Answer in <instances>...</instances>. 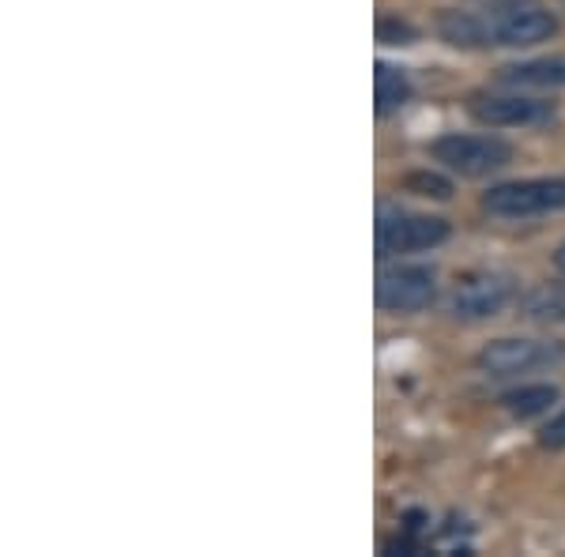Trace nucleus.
Listing matches in <instances>:
<instances>
[{
  "instance_id": "nucleus-1",
  "label": "nucleus",
  "mask_w": 565,
  "mask_h": 557,
  "mask_svg": "<svg viewBox=\"0 0 565 557\" xmlns=\"http://www.w3.org/2000/svg\"><path fill=\"white\" fill-rule=\"evenodd\" d=\"M479 15L487 23L490 45H505V50L540 45L558 34V20L543 0H490Z\"/></svg>"
},
{
  "instance_id": "nucleus-2",
  "label": "nucleus",
  "mask_w": 565,
  "mask_h": 557,
  "mask_svg": "<svg viewBox=\"0 0 565 557\" xmlns=\"http://www.w3.org/2000/svg\"><path fill=\"white\" fill-rule=\"evenodd\" d=\"M430 159L441 162L449 173H460V178H487V173L505 170L513 162V148L498 136L445 132L430 143Z\"/></svg>"
},
{
  "instance_id": "nucleus-3",
  "label": "nucleus",
  "mask_w": 565,
  "mask_h": 557,
  "mask_svg": "<svg viewBox=\"0 0 565 557\" xmlns=\"http://www.w3.org/2000/svg\"><path fill=\"white\" fill-rule=\"evenodd\" d=\"M565 207V178H524V181H501V185L482 193V212L494 218H535Z\"/></svg>"
},
{
  "instance_id": "nucleus-4",
  "label": "nucleus",
  "mask_w": 565,
  "mask_h": 557,
  "mask_svg": "<svg viewBox=\"0 0 565 557\" xmlns=\"http://www.w3.org/2000/svg\"><path fill=\"white\" fill-rule=\"evenodd\" d=\"M565 358L562 343H546V340H521V335H509V340H494L479 351L476 365L487 377L505 381V377H524L535 369H551Z\"/></svg>"
},
{
  "instance_id": "nucleus-5",
  "label": "nucleus",
  "mask_w": 565,
  "mask_h": 557,
  "mask_svg": "<svg viewBox=\"0 0 565 557\" xmlns=\"http://www.w3.org/2000/svg\"><path fill=\"white\" fill-rule=\"evenodd\" d=\"M452 226L437 215L418 212H381L377 218V253L381 257H404V253H426L449 242Z\"/></svg>"
},
{
  "instance_id": "nucleus-6",
  "label": "nucleus",
  "mask_w": 565,
  "mask_h": 557,
  "mask_svg": "<svg viewBox=\"0 0 565 557\" xmlns=\"http://www.w3.org/2000/svg\"><path fill=\"white\" fill-rule=\"evenodd\" d=\"M516 298V282L501 271H471L457 279L449 298V313L457 321H490Z\"/></svg>"
},
{
  "instance_id": "nucleus-7",
  "label": "nucleus",
  "mask_w": 565,
  "mask_h": 557,
  "mask_svg": "<svg viewBox=\"0 0 565 557\" xmlns=\"http://www.w3.org/2000/svg\"><path fill=\"white\" fill-rule=\"evenodd\" d=\"M468 109L487 129H540V125L554 121V106L546 98L532 95H490V90H479V95H471Z\"/></svg>"
},
{
  "instance_id": "nucleus-8",
  "label": "nucleus",
  "mask_w": 565,
  "mask_h": 557,
  "mask_svg": "<svg viewBox=\"0 0 565 557\" xmlns=\"http://www.w3.org/2000/svg\"><path fill=\"white\" fill-rule=\"evenodd\" d=\"M437 298V276L423 264H396L377 276V306L388 313H423Z\"/></svg>"
},
{
  "instance_id": "nucleus-9",
  "label": "nucleus",
  "mask_w": 565,
  "mask_h": 557,
  "mask_svg": "<svg viewBox=\"0 0 565 557\" xmlns=\"http://www.w3.org/2000/svg\"><path fill=\"white\" fill-rule=\"evenodd\" d=\"M498 79L513 87H565V57L516 61V65L501 68Z\"/></svg>"
},
{
  "instance_id": "nucleus-10",
  "label": "nucleus",
  "mask_w": 565,
  "mask_h": 557,
  "mask_svg": "<svg viewBox=\"0 0 565 557\" xmlns=\"http://www.w3.org/2000/svg\"><path fill=\"white\" fill-rule=\"evenodd\" d=\"M373 103H377L373 106L377 117H388L412 103V79H407V72L377 61V68H373Z\"/></svg>"
},
{
  "instance_id": "nucleus-11",
  "label": "nucleus",
  "mask_w": 565,
  "mask_h": 557,
  "mask_svg": "<svg viewBox=\"0 0 565 557\" xmlns=\"http://www.w3.org/2000/svg\"><path fill=\"white\" fill-rule=\"evenodd\" d=\"M521 317L535 324H562L565 321V282H540L521 298Z\"/></svg>"
},
{
  "instance_id": "nucleus-12",
  "label": "nucleus",
  "mask_w": 565,
  "mask_h": 557,
  "mask_svg": "<svg viewBox=\"0 0 565 557\" xmlns=\"http://www.w3.org/2000/svg\"><path fill=\"white\" fill-rule=\"evenodd\" d=\"M437 34L449 45H457V50H482V45H490L487 23H482L479 12H445L437 20Z\"/></svg>"
},
{
  "instance_id": "nucleus-13",
  "label": "nucleus",
  "mask_w": 565,
  "mask_h": 557,
  "mask_svg": "<svg viewBox=\"0 0 565 557\" xmlns=\"http://www.w3.org/2000/svg\"><path fill=\"white\" fill-rule=\"evenodd\" d=\"M551 404H558V388H554V385H521V388H513V392H505V396H501V407H505L513 418L546 415Z\"/></svg>"
},
{
  "instance_id": "nucleus-14",
  "label": "nucleus",
  "mask_w": 565,
  "mask_h": 557,
  "mask_svg": "<svg viewBox=\"0 0 565 557\" xmlns=\"http://www.w3.org/2000/svg\"><path fill=\"white\" fill-rule=\"evenodd\" d=\"M399 185H404L407 193L426 196V200H449L452 196V181L441 178V173H434V170H412Z\"/></svg>"
},
{
  "instance_id": "nucleus-15",
  "label": "nucleus",
  "mask_w": 565,
  "mask_h": 557,
  "mask_svg": "<svg viewBox=\"0 0 565 557\" xmlns=\"http://www.w3.org/2000/svg\"><path fill=\"white\" fill-rule=\"evenodd\" d=\"M377 42L385 45H412L415 42V26L404 20H381L377 23Z\"/></svg>"
},
{
  "instance_id": "nucleus-16",
  "label": "nucleus",
  "mask_w": 565,
  "mask_h": 557,
  "mask_svg": "<svg viewBox=\"0 0 565 557\" xmlns=\"http://www.w3.org/2000/svg\"><path fill=\"white\" fill-rule=\"evenodd\" d=\"M540 444H543V449H551V452L565 449V407L540 429Z\"/></svg>"
},
{
  "instance_id": "nucleus-17",
  "label": "nucleus",
  "mask_w": 565,
  "mask_h": 557,
  "mask_svg": "<svg viewBox=\"0 0 565 557\" xmlns=\"http://www.w3.org/2000/svg\"><path fill=\"white\" fill-rule=\"evenodd\" d=\"M554 268H558V271H562V276H565V245H562V249H558V253H554Z\"/></svg>"
}]
</instances>
